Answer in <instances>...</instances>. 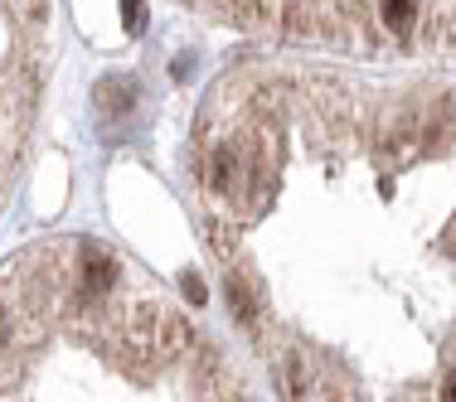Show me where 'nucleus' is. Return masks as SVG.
Wrapping results in <instances>:
<instances>
[{
  "label": "nucleus",
  "mask_w": 456,
  "mask_h": 402,
  "mask_svg": "<svg viewBox=\"0 0 456 402\" xmlns=\"http://www.w3.org/2000/svg\"><path fill=\"white\" fill-rule=\"evenodd\" d=\"M228 310H233L238 325H257V315H263V301H257L253 277H243V271H228Z\"/></svg>",
  "instance_id": "obj_3"
},
{
  "label": "nucleus",
  "mask_w": 456,
  "mask_h": 402,
  "mask_svg": "<svg viewBox=\"0 0 456 402\" xmlns=\"http://www.w3.org/2000/svg\"><path fill=\"white\" fill-rule=\"evenodd\" d=\"M452 233H456V223H452ZM447 253H456V237H447Z\"/></svg>",
  "instance_id": "obj_10"
},
{
  "label": "nucleus",
  "mask_w": 456,
  "mask_h": 402,
  "mask_svg": "<svg viewBox=\"0 0 456 402\" xmlns=\"http://www.w3.org/2000/svg\"><path fill=\"white\" fill-rule=\"evenodd\" d=\"M248 165H253V156H243L238 146H219L209 156L204 180H209V189L219 194V199H243L248 194Z\"/></svg>",
  "instance_id": "obj_2"
},
{
  "label": "nucleus",
  "mask_w": 456,
  "mask_h": 402,
  "mask_svg": "<svg viewBox=\"0 0 456 402\" xmlns=\"http://www.w3.org/2000/svg\"><path fill=\"white\" fill-rule=\"evenodd\" d=\"M122 20H126L132 35H141V29H146V0H122Z\"/></svg>",
  "instance_id": "obj_6"
},
{
  "label": "nucleus",
  "mask_w": 456,
  "mask_h": 402,
  "mask_svg": "<svg viewBox=\"0 0 456 402\" xmlns=\"http://www.w3.org/2000/svg\"><path fill=\"white\" fill-rule=\"evenodd\" d=\"M136 102V83L132 78H102L97 83V107L107 117H126V107Z\"/></svg>",
  "instance_id": "obj_4"
},
{
  "label": "nucleus",
  "mask_w": 456,
  "mask_h": 402,
  "mask_svg": "<svg viewBox=\"0 0 456 402\" xmlns=\"http://www.w3.org/2000/svg\"><path fill=\"white\" fill-rule=\"evenodd\" d=\"M10 330H15L10 325V306H0V350H10Z\"/></svg>",
  "instance_id": "obj_8"
},
{
  "label": "nucleus",
  "mask_w": 456,
  "mask_h": 402,
  "mask_svg": "<svg viewBox=\"0 0 456 402\" xmlns=\"http://www.w3.org/2000/svg\"><path fill=\"white\" fill-rule=\"evenodd\" d=\"M78 296L97 306V301H107L117 291V281H122V262H117L112 253H107L102 243H83L78 247Z\"/></svg>",
  "instance_id": "obj_1"
},
{
  "label": "nucleus",
  "mask_w": 456,
  "mask_h": 402,
  "mask_svg": "<svg viewBox=\"0 0 456 402\" xmlns=\"http://www.w3.org/2000/svg\"><path fill=\"white\" fill-rule=\"evenodd\" d=\"M184 296H190L194 306H204V281L200 277H184Z\"/></svg>",
  "instance_id": "obj_7"
},
{
  "label": "nucleus",
  "mask_w": 456,
  "mask_h": 402,
  "mask_svg": "<svg viewBox=\"0 0 456 402\" xmlns=\"http://www.w3.org/2000/svg\"><path fill=\"white\" fill-rule=\"evenodd\" d=\"M442 402H456V374L447 378V383H442Z\"/></svg>",
  "instance_id": "obj_9"
},
{
  "label": "nucleus",
  "mask_w": 456,
  "mask_h": 402,
  "mask_svg": "<svg viewBox=\"0 0 456 402\" xmlns=\"http://www.w3.org/2000/svg\"><path fill=\"white\" fill-rule=\"evenodd\" d=\"M379 15L394 39H408L418 29V0H379Z\"/></svg>",
  "instance_id": "obj_5"
}]
</instances>
